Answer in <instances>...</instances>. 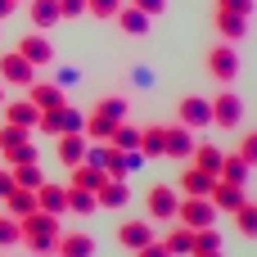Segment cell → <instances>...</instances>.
Listing matches in <instances>:
<instances>
[{
	"mask_svg": "<svg viewBox=\"0 0 257 257\" xmlns=\"http://www.w3.org/2000/svg\"><path fill=\"white\" fill-rule=\"evenodd\" d=\"M18 54H23L32 68H45V63L54 59V45H50V36H41V32L32 27V36H23V41H18Z\"/></svg>",
	"mask_w": 257,
	"mask_h": 257,
	"instance_id": "8fae6325",
	"label": "cell"
},
{
	"mask_svg": "<svg viewBox=\"0 0 257 257\" xmlns=\"http://www.w3.org/2000/svg\"><path fill=\"white\" fill-rule=\"evenodd\" d=\"M27 14H32V27H36V32H50L54 23H63L59 0H32V5H27Z\"/></svg>",
	"mask_w": 257,
	"mask_h": 257,
	"instance_id": "ffe728a7",
	"label": "cell"
},
{
	"mask_svg": "<svg viewBox=\"0 0 257 257\" xmlns=\"http://www.w3.org/2000/svg\"><path fill=\"white\" fill-rule=\"evenodd\" d=\"M0 81L5 86H32L36 81V68L14 50V54H0Z\"/></svg>",
	"mask_w": 257,
	"mask_h": 257,
	"instance_id": "52a82bcc",
	"label": "cell"
},
{
	"mask_svg": "<svg viewBox=\"0 0 257 257\" xmlns=\"http://www.w3.org/2000/svg\"><path fill=\"white\" fill-rule=\"evenodd\" d=\"M208 77L221 81V86H230V81L239 77V50H235L230 41H217V45L208 50Z\"/></svg>",
	"mask_w": 257,
	"mask_h": 257,
	"instance_id": "7a4b0ae2",
	"label": "cell"
},
{
	"mask_svg": "<svg viewBox=\"0 0 257 257\" xmlns=\"http://www.w3.org/2000/svg\"><path fill=\"white\" fill-rule=\"evenodd\" d=\"M176 122L190 126V131L212 126V99H203V95H185V99L176 104Z\"/></svg>",
	"mask_w": 257,
	"mask_h": 257,
	"instance_id": "5b68a950",
	"label": "cell"
},
{
	"mask_svg": "<svg viewBox=\"0 0 257 257\" xmlns=\"http://www.w3.org/2000/svg\"><path fill=\"white\" fill-rule=\"evenodd\" d=\"M95 203H99V208H126V203H131V185L117 181V176H108V181L95 190Z\"/></svg>",
	"mask_w": 257,
	"mask_h": 257,
	"instance_id": "2e32d148",
	"label": "cell"
},
{
	"mask_svg": "<svg viewBox=\"0 0 257 257\" xmlns=\"http://www.w3.org/2000/svg\"><path fill=\"white\" fill-rule=\"evenodd\" d=\"M27 140H32V131H27V126H14V122H5V126H0V149L27 145Z\"/></svg>",
	"mask_w": 257,
	"mask_h": 257,
	"instance_id": "d590c367",
	"label": "cell"
},
{
	"mask_svg": "<svg viewBox=\"0 0 257 257\" xmlns=\"http://www.w3.org/2000/svg\"><path fill=\"white\" fill-rule=\"evenodd\" d=\"M212 27H217V32L235 45V41L248 32V18H244V14H226V9H212Z\"/></svg>",
	"mask_w": 257,
	"mask_h": 257,
	"instance_id": "d6986e66",
	"label": "cell"
},
{
	"mask_svg": "<svg viewBox=\"0 0 257 257\" xmlns=\"http://www.w3.org/2000/svg\"><path fill=\"white\" fill-rule=\"evenodd\" d=\"M104 181H108V172L95 167V163H77V167H68V185H77V190H90V194H95Z\"/></svg>",
	"mask_w": 257,
	"mask_h": 257,
	"instance_id": "5bb4252c",
	"label": "cell"
},
{
	"mask_svg": "<svg viewBox=\"0 0 257 257\" xmlns=\"http://www.w3.org/2000/svg\"><path fill=\"white\" fill-rule=\"evenodd\" d=\"M194 257H221V253H194Z\"/></svg>",
	"mask_w": 257,
	"mask_h": 257,
	"instance_id": "c3c4849f",
	"label": "cell"
},
{
	"mask_svg": "<svg viewBox=\"0 0 257 257\" xmlns=\"http://www.w3.org/2000/svg\"><path fill=\"white\" fill-rule=\"evenodd\" d=\"M95 108L108 113L113 122H126V99H122V95H104V99H95Z\"/></svg>",
	"mask_w": 257,
	"mask_h": 257,
	"instance_id": "e575fe53",
	"label": "cell"
},
{
	"mask_svg": "<svg viewBox=\"0 0 257 257\" xmlns=\"http://www.w3.org/2000/svg\"><path fill=\"white\" fill-rule=\"evenodd\" d=\"M248 172H253V167H248V163H244L239 154H226V158H221V172H217V181H230V185H244V181H248Z\"/></svg>",
	"mask_w": 257,
	"mask_h": 257,
	"instance_id": "4316f807",
	"label": "cell"
},
{
	"mask_svg": "<svg viewBox=\"0 0 257 257\" xmlns=\"http://www.w3.org/2000/svg\"><path fill=\"white\" fill-rule=\"evenodd\" d=\"M27 99L45 113V108H63V104H68V90H63L59 81H32V86H27Z\"/></svg>",
	"mask_w": 257,
	"mask_h": 257,
	"instance_id": "7c38bea8",
	"label": "cell"
},
{
	"mask_svg": "<svg viewBox=\"0 0 257 257\" xmlns=\"http://www.w3.org/2000/svg\"><path fill=\"white\" fill-rule=\"evenodd\" d=\"M194 253H221V235H217V226L194 230Z\"/></svg>",
	"mask_w": 257,
	"mask_h": 257,
	"instance_id": "836d02e7",
	"label": "cell"
},
{
	"mask_svg": "<svg viewBox=\"0 0 257 257\" xmlns=\"http://www.w3.org/2000/svg\"><path fill=\"white\" fill-rule=\"evenodd\" d=\"M230 217H235V230H239V235H248V239L257 235V203H248V199H244Z\"/></svg>",
	"mask_w": 257,
	"mask_h": 257,
	"instance_id": "f1b7e54d",
	"label": "cell"
},
{
	"mask_svg": "<svg viewBox=\"0 0 257 257\" xmlns=\"http://www.w3.org/2000/svg\"><path fill=\"white\" fill-rule=\"evenodd\" d=\"M59 14L63 18H77V14H86V0H59Z\"/></svg>",
	"mask_w": 257,
	"mask_h": 257,
	"instance_id": "b9f144b4",
	"label": "cell"
},
{
	"mask_svg": "<svg viewBox=\"0 0 257 257\" xmlns=\"http://www.w3.org/2000/svg\"><path fill=\"white\" fill-rule=\"evenodd\" d=\"M126 5H136V9H145V14H149V18H154V14H163V9H167V0H126Z\"/></svg>",
	"mask_w": 257,
	"mask_h": 257,
	"instance_id": "ee69618b",
	"label": "cell"
},
{
	"mask_svg": "<svg viewBox=\"0 0 257 257\" xmlns=\"http://www.w3.org/2000/svg\"><path fill=\"white\" fill-rule=\"evenodd\" d=\"M5 212H9V217H18V221H23V217H32V212H36V190L14 185V194L5 199Z\"/></svg>",
	"mask_w": 257,
	"mask_h": 257,
	"instance_id": "cb8c5ba5",
	"label": "cell"
},
{
	"mask_svg": "<svg viewBox=\"0 0 257 257\" xmlns=\"http://www.w3.org/2000/svg\"><path fill=\"white\" fill-rule=\"evenodd\" d=\"M36 212H50V217H63V212H68V185H54V181H41V185H36Z\"/></svg>",
	"mask_w": 257,
	"mask_h": 257,
	"instance_id": "9c48e42d",
	"label": "cell"
},
{
	"mask_svg": "<svg viewBox=\"0 0 257 257\" xmlns=\"http://www.w3.org/2000/svg\"><path fill=\"white\" fill-rule=\"evenodd\" d=\"M248 167H257V131H244V140H239V149H235Z\"/></svg>",
	"mask_w": 257,
	"mask_h": 257,
	"instance_id": "f35d334b",
	"label": "cell"
},
{
	"mask_svg": "<svg viewBox=\"0 0 257 257\" xmlns=\"http://www.w3.org/2000/svg\"><path fill=\"white\" fill-rule=\"evenodd\" d=\"M108 145H113V149H140V126H131V122H117V131L108 136Z\"/></svg>",
	"mask_w": 257,
	"mask_h": 257,
	"instance_id": "f546056e",
	"label": "cell"
},
{
	"mask_svg": "<svg viewBox=\"0 0 257 257\" xmlns=\"http://www.w3.org/2000/svg\"><path fill=\"white\" fill-rule=\"evenodd\" d=\"M95 208H99V203H95V194H90V190L68 185V212H81V217H86V212H95Z\"/></svg>",
	"mask_w": 257,
	"mask_h": 257,
	"instance_id": "d6a6232c",
	"label": "cell"
},
{
	"mask_svg": "<svg viewBox=\"0 0 257 257\" xmlns=\"http://www.w3.org/2000/svg\"><path fill=\"white\" fill-rule=\"evenodd\" d=\"M176 221L190 226V230H203V226H217V203L212 199H190L181 194V208H176Z\"/></svg>",
	"mask_w": 257,
	"mask_h": 257,
	"instance_id": "277c9868",
	"label": "cell"
},
{
	"mask_svg": "<svg viewBox=\"0 0 257 257\" xmlns=\"http://www.w3.org/2000/svg\"><path fill=\"white\" fill-rule=\"evenodd\" d=\"M99 167H104L108 176H117V181H126V176H131V172H126V149H113V145H104Z\"/></svg>",
	"mask_w": 257,
	"mask_h": 257,
	"instance_id": "83f0119b",
	"label": "cell"
},
{
	"mask_svg": "<svg viewBox=\"0 0 257 257\" xmlns=\"http://www.w3.org/2000/svg\"><path fill=\"white\" fill-rule=\"evenodd\" d=\"M194 145H199V140H194V131H190V126H181V122H176V126H167V158H176V163H181V158H190V154H194Z\"/></svg>",
	"mask_w": 257,
	"mask_h": 257,
	"instance_id": "ac0fdd59",
	"label": "cell"
},
{
	"mask_svg": "<svg viewBox=\"0 0 257 257\" xmlns=\"http://www.w3.org/2000/svg\"><path fill=\"white\" fill-rule=\"evenodd\" d=\"M0 113H5V122L27 126V131H36V117H41V108H36L32 99H5V104H0Z\"/></svg>",
	"mask_w": 257,
	"mask_h": 257,
	"instance_id": "4fadbf2b",
	"label": "cell"
},
{
	"mask_svg": "<svg viewBox=\"0 0 257 257\" xmlns=\"http://www.w3.org/2000/svg\"><path fill=\"white\" fill-rule=\"evenodd\" d=\"M14 185H18V181H14V172H9V167H0V203L14 194Z\"/></svg>",
	"mask_w": 257,
	"mask_h": 257,
	"instance_id": "7bdbcfd3",
	"label": "cell"
},
{
	"mask_svg": "<svg viewBox=\"0 0 257 257\" xmlns=\"http://www.w3.org/2000/svg\"><path fill=\"white\" fill-rule=\"evenodd\" d=\"M0 104H5V81H0Z\"/></svg>",
	"mask_w": 257,
	"mask_h": 257,
	"instance_id": "681fc988",
	"label": "cell"
},
{
	"mask_svg": "<svg viewBox=\"0 0 257 257\" xmlns=\"http://www.w3.org/2000/svg\"><path fill=\"white\" fill-rule=\"evenodd\" d=\"M149 239H154V221H149V217H136V221H122V226H117V244H122L126 253L145 248Z\"/></svg>",
	"mask_w": 257,
	"mask_h": 257,
	"instance_id": "30bf717a",
	"label": "cell"
},
{
	"mask_svg": "<svg viewBox=\"0 0 257 257\" xmlns=\"http://www.w3.org/2000/svg\"><path fill=\"white\" fill-rule=\"evenodd\" d=\"M176 208H181V194L167 181L149 185V194H145V217L149 221H176Z\"/></svg>",
	"mask_w": 257,
	"mask_h": 257,
	"instance_id": "3957f363",
	"label": "cell"
},
{
	"mask_svg": "<svg viewBox=\"0 0 257 257\" xmlns=\"http://www.w3.org/2000/svg\"><path fill=\"white\" fill-rule=\"evenodd\" d=\"M14 9H18V0H0V23H5V18L14 14Z\"/></svg>",
	"mask_w": 257,
	"mask_h": 257,
	"instance_id": "7dc6e473",
	"label": "cell"
},
{
	"mask_svg": "<svg viewBox=\"0 0 257 257\" xmlns=\"http://www.w3.org/2000/svg\"><path fill=\"white\" fill-rule=\"evenodd\" d=\"M208 199L217 203V212H235V208L244 203V185H230V181H217Z\"/></svg>",
	"mask_w": 257,
	"mask_h": 257,
	"instance_id": "7402d4cb",
	"label": "cell"
},
{
	"mask_svg": "<svg viewBox=\"0 0 257 257\" xmlns=\"http://www.w3.org/2000/svg\"><path fill=\"white\" fill-rule=\"evenodd\" d=\"M86 149H90L86 131H68V136H59V140H54V154H59V163H63V167L86 163Z\"/></svg>",
	"mask_w": 257,
	"mask_h": 257,
	"instance_id": "ba28073f",
	"label": "cell"
},
{
	"mask_svg": "<svg viewBox=\"0 0 257 257\" xmlns=\"http://www.w3.org/2000/svg\"><path fill=\"white\" fill-rule=\"evenodd\" d=\"M140 154L145 158H163L167 154V126H140Z\"/></svg>",
	"mask_w": 257,
	"mask_h": 257,
	"instance_id": "603a6c76",
	"label": "cell"
},
{
	"mask_svg": "<svg viewBox=\"0 0 257 257\" xmlns=\"http://www.w3.org/2000/svg\"><path fill=\"white\" fill-rule=\"evenodd\" d=\"M217 9H226V14H244V18H253V0H217Z\"/></svg>",
	"mask_w": 257,
	"mask_h": 257,
	"instance_id": "ab89813d",
	"label": "cell"
},
{
	"mask_svg": "<svg viewBox=\"0 0 257 257\" xmlns=\"http://www.w3.org/2000/svg\"><path fill=\"white\" fill-rule=\"evenodd\" d=\"M131 257H172V253H167V244H163V239H149L145 248H136Z\"/></svg>",
	"mask_w": 257,
	"mask_h": 257,
	"instance_id": "60d3db41",
	"label": "cell"
},
{
	"mask_svg": "<svg viewBox=\"0 0 257 257\" xmlns=\"http://www.w3.org/2000/svg\"><path fill=\"white\" fill-rule=\"evenodd\" d=\"M122 5H126V0H86V14H95V18H117Z\"/></svg>",
	"mask_w": 257,
	"mask_h": 257,
	"instance_id": "74e56055",
	"label": "cell"
},
{
	"mask_svg": "<svg viewBox=\"0 0 257 257\" xmlns=\"http://www.w3.org/2000/svg\"><path fill=\"white\" fill-rule=\"evenodd\" d=\"M14 244H23L18 217H0V248H14Z\"/></svg>",
	"mask_w": 257,
	"mask_h": 257,
	"instance_id": "8d00e7d4",
	"label": "cell"
},
{
	"mask_svg": "<svg viewBox=\"0 0 257 257\" xmlns=\"http://www.w3.org/2000/svg\"><path fill=\"white\" fill-rule=\"evenodd\" d=\"M0 158H5V167H18V163H41L32 140H27V145H14V149H0Z\"/></svg>",
	"mask_w": 257,
	"mask_h": 257,
	"instance_id": "1f68e13d",
	"label": "cell"
},
{
	"mask_svg": "<svg viewBox=\"0 0 257 257\" xmlns=\"http://www.w3.org/2000/svg\"><path fill=\"white\" fill-rule=\"evenodd\" d=\"M244 122V99L235 95V90H221L217 99H212V126H221V131H235Z\"/></svg>",
	"mask_w": 257,
	"mask_h": 257,
	"instance_id": "8992f818",
	"label": "cell"
},
{
	"mask_svg": "<svg viewBox=\"0 0 257 257\" xmlns=\"http://www.w3.org/2000/svg\"><path fill=\"white\" fill-rule=\"evenodd\" d=\"M14 172V181L23 185V190H36L41 181H45V172H41V163H18V167H9Z\"/></svg>",
	"mask_w": 257,
	"mask_h": 257,
	"instance_id": "4dcf8cb0",
	"label": "cell"
},
{
	"mask_svg": "<svg viewBox=\"0 0 257 257\" xmlns=\"http://www.w3.org/2000/svg\"><path fill=\"white\" fill-rule=\"evenodd\" d=\"M117 27H122L126 36H149V14L136 9V5H122V9H117Z\"/></svg>",
	"mask_w": 257,
	"mask_h": 257,
	"instance_id": "44dd1931",
	"label": "cell"
},
{
	"mask_svg": "<svg viewBox=\"0 0 257 257\" xmlns=\"http://www.w3.org/2000/svg\"><path fill=\"white\" fill-rule=\"evenodd\" d=\"M90 253H95V239H90L86 230L59 235V244H54V257H90Z\"/></svg>",
	"mask_w": 257,
	"mask_h": 257,
	"instance_id": "e0dca14e",
	"label": "cell"
},
{
	"mask_svg": "<svg viewBox=\"0 0 257 257\" xmlns=\"http://www.w3.org/2000/svg\"><path fill=\"white\" fill-rule=\"evenodd\" d=\"M18 230H23V248H32L36 257H50L54 253V244H59V217H50V212H32V217H23L18 221Z\"/></svg>",
	"mask_w": 257,
	"mask_h": 257,
	"instance_id": "6da1fadb",
	"label": "cell"
},
{
	"mask_svg": "<svg viewBox=\"0 0 257 257\" xmlns=\"http://www.w3.org/2000/svg\"><path fill=\"white\" fill-rule=\"evenodd\" d=\"M77 81H81V72H77V68H63V72H59V86H63V90H68V86H77Z\"/></svg>",
	"mask_w": 257,
	"mask_h": 257,
	"instance_id": "f6af8a7d",
	"label": "cell"
},
{
	"mask_svg": "<svg viewBox=\"0 0 257 257\" xmlns=\"http://www.w3.org/2000/svg\"><path fill=\"white\" fill-rule=\"evenodd\" d=\"M194 167L199 172H208V176H217L221 172V158H226V149H217V145H194Z\"/></svg>",
	"mask_w": 257,
	"mask_h": 257,
	"instance_id": "484cf974",
	"label": "cell"
},
{
	"mask_svg": "<svg viewBox=\"0 0 257 257\" xmlns=\"http://www.w3.org/2000/svg\"><path fill=\"white\" fill-rule=\"evenodd\" d=\"M163 244H167V253H172V257H194V230L176 221V230H167Z\"/></svg>",
	"mask_w": 257,
	"mask_h": 257,
	"instance_id": "d4e9b609",
	"label": "cell"
},
{
	"mask_svg": "<svg viewBox=\"0 0 257 257\" xmlns=\"http://www.w3.org/2000/svg\"><path fill=\"white\" fill-rule=\"evenodd\" d=\"M131 81H136V86H149V81H154V72H149V68H136V72H131Z\"/></svg>",
	"mask_w": 257,
	"mask_h": 257,
	"instance_id": "bcb514c9",
	"label": "cell"
},
{
	"mask_svg": "<svg viewBox=\"0 0 257 257\" xmlns=\"http://www.w3.org/2000/svg\"><path fill=\"white\" fill-rule=\"evenodd\" d=\"M212 185H217V176H208V172H199L194 163L181 172V194H190V199H208L212 194Z\"/></svg>",
	"mask_w": 257,
	"mask_h": 257,
	"instance_id": "9a60e30c",
	"label": "cell"
}]
</instances>
